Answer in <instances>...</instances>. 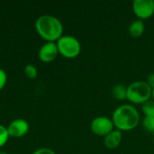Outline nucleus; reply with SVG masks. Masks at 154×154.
Wrapping results in <instances>:
<instances>
[{
    "label": "nucleus",
    "instance_id": "nucleus-1",
    "mask_svg": "<svg viewBox=\"0 0 154 154\" xmlns=\"http://www.w3.org/2000/svg\"><path fill=\"white\" fill-rule=\"evenodd\" d=\"M114 125L119 131L134 130L140 123L138 110L132 105L125 104L116 108L112 116Z\"/></svg>",
    "mask_w": 154,
    "mask_h": 154
},
{
    "label": "nucleus",
    "instance_id": "nucleus-2",
    "mask_svg": "<svg viewBox=\"0 0 154 154\" xmlns=\"http://www.w3.org/2000/svg\"><path fill=\"white\" fill-rule=\"evenodd\" d=\"M35 29L42 39L52 42L58 41L63 33L61 22L51 14H43L38 17L35 22Z\"/></svg>",
    "mask_w": 154,
    "mask_h": 154
},
{
    "label": "nucleus",
    "instance_id": "nucleus-3",
    "mask_svg": "<svg viewBox=\"0 0 154 154\" xmlns=\"http://www.w3.org/2000/svg\"><path fill=\"white\" fill-rule=\"evenodd\" d=\"M152 88L146 81L138 80L131 83L127 87L126 99L133 104L143 105L151 100Z\"/></svg>",
    "mask_w": 154,
    "mask_h": 154
},
{
    "label": "nucleus",
    "instance_id": "nucleus-4",
    "mask_svg": "<svg viewBox=\"0 0 154 154\" xmlns=\"http://www.w3.org/2000/svg\"><path fill=\"white\" fill-rule=\"evenodd\" d=\"M56 43L59 53L68 59L76 58L81 51V44L79 41L71 35H62Z\"/></svg>",
    "mask_w": 154,
    "mask_h": 154
},
{
    "label": "nucleus",
    "instance_id": "nucleus-5",
    "mask_svg": "<svg viewBox=\"0 0 154 154\" xmlns=\"http://www.w3.org/2000/svg\"><path fill=\"white\" fill-rule=\"evenodd\" d=\"M115 125L111 118L107 116H97L94 118L90 124V128L93 134L98 136H106L114 129Z\"/></svg>",
    "mask_w": 154,
    "mask_h": 154
},
{
    "label": "nucleus",
    "instance_id": "nucleus-6",
    "mask_svg": "<svg viewBox=\"0 0 154 154\" xmlns=\"http://www.w3.org/2000/svg\"><path fill=\"white\" fill-rule=\"evenodd\" d=\"M133 11L140 20L152 17L154 14L153 0H134L133 2Z\"/></svg>",
    "mask_w": 154,
    "mask_h": 154
},
{
    "label": "nucleus",
    "instance_id": "nucleus-7",
    "mask_svg": "<svg viewBox=\"0 0 154 154\" xmlns=\"http://www.w3.org/2000/svg\"><path fill=\"white\" fill-rule=\"evenodd\" d=\"M28 131H29L28 122L21 118L13 120L7 127L9 137H14V138L23 137L28 133Z\"/></svg>",
    "mask_w": 154,
    "mask_h": 154
},
{
    "label": "nucleus",
    "instance_id": "nucleus-8",
    "mask_svg": "<svg viewBox=\"0 0 154 154\" xmlns=\"http://www.w3.org/2000/svg\"><path fill=\"white\" fill-rule=\"evenodd\" d=\"M59 54V50L56 42H47L39 50V59L43 62H51L54 60Z\"/></svg>",
    "mask_w": 154,
    "mask_h": 154
},
{
    "label": "nucleus",
    "instance_id": "nucleus-9",
    "mask_svg": "<svg viewBox=\"0 0 154 154\" xmlns=\"http://www.w3.org/2000/svg\"><path fill=\"white\" fill-rule=\"evenodd\" d=\"M122 132L116 129L113 130L110 134H108L106 136L104 137V145L110 150L116 149L119 147L122 142Z\"/></svg>",
    "mask_w": 154,
    "mask_h": 154
},
{
    "label": "nucleus",
    "instance_id": "nucleus-10",
    "mask_svg": "<svg viewBox=\"0 0 154 154\" xmlns=\"http://www.w3.org/2000/svg\"><path fill=\"white\" fill-rule=\"evenodd\" d=\"M145 30V24L143 20L137 19L135 21H134L130 26H129V34L130 36H132L133 38H139L141 37Z\"/></svg>",
    "mask_w": 154,
    "mask_h": 154
},
{
    "label": "nucleus",
    "instance_id": "nucleus-11",
    "mask_svg": "<svg viewBox=\"0 0 154 154\" xmlns=\"http://www.w3.org/2000/svg\"><path fill=\"white\" fill-rule=\"evenodd\" d=\"M112 95L117 100L126 99L127 95V87L125 88L123 84H116L112 88Z\"/></svg>",
    "mask_w": 154,
    "mask_h": 154
},
{
    "label": "nucleus",
    "instance_id": "nucleus-12",
    "mask_svg": "<svg viewBox=\"0 0 154 154\" xmlns=\"http://www.w3.org/2000/svg\"><path fill=\"white\" fill-rule=\"evenodd\" d=\"M143 113L145 115V116H152L154 117V101L152 99L145 102L142 106Z\"/></svg>",
    "mask_w": 154,
    "mask_h": 154
},
{
    "label": "nucleus",
    "instance_id": "nucleus-13",
    "mask_svg": "<svg viewBox=\"0 0 154 154\" xmlns=\"http://www.w3.org/2000/svg\"><path fill=\"white\" fill-rule=\"evenodd\" d=\"M143 126L145 131L154 134V117L144 116L143 120Z\"/></svg>",
    "mask_w": 154,
    "mask_h": 154
},
{
    "label": "nucleus",
    "instance_id": "nucleus-14",
    "mask_svg": "<svg viewBox=\"0 0 154 154\" xmlns=\"http://www.w3.org/2000/svg\"><path fill=\"white\" fill-rule=\"evenodd\" d=\"M24 74H25V76H26L28 79H35V78L37 77V74H38L36 67L33 66L32 64H28V65H26L25 68H24Z\"/></svg>",
    "mask_w": 154,
    "mask_h": 154
},
{
    "label": "nucleus",
    "instance_id": "nucleus-15",
    "mask_svg": "<svg viewBox=\"0 0 154 154\" xmlns=\"http://www.w3.org/2000/svg\"><path fill=\"white\" fill-rule=\"evenodd\" d=\"M8 138H9V134L7 132V128L0 125V148L7 143Z\"/></svg>",
    "mask_w": 154,
    "mask_h": 154
},
{
    "label": "nucleus",
    "instance_id": "nucleus-16",
    "mask_svg": "<svg viewBox=\"0 0 154 154\" xmlns=\"http://www.w3.org/2000/svg\"><path fill=\"white\" fill-rule=\"evenodd\" d=\"M6 81H7V75H6V72L0 69V90L3 89L6 84Z\"/></svg>",
    "mask_w": 154,
    "mask_h": 154
},
{
    "label": "nucleus",
    "instance_id": "nucleus-17",
    "mask_svg": "<svg viewBox=\"0 0 154 154\" xmlns=\"http://www.w3.org/2000/svg\"><path fill=\"white\" fill-rule=\"evenodd\" d=\"M32 154H56L54 151H52L50 148H40L36 151H34Z\"/></svg>",
    "mask_w": 154,
    "mask_h": 154
},
{
    "label": "nucleus",
    "instance_id": "nucleus-18",
    "mask_svg": "<svg viewBox=\"0 0 154 154\" xmlns=\"http://www.w3.org/2000/svg\"><path fill=\"white\" fill-rule=\"evenodd\" d=\"M146 82L152 88H154V73H151L148 75Z\"/></svg>",
    "mask_w": 154,
    "mask_h": 154
},
{
    "label": "nucleus",
    "instance_id": "nucleus-19",
    "mask_svg": "<svg viewBox=\"0 0 154 154\" xmlns=\"http://www.w3.org/2000/svg\"><path fill=\"white\" fill-rule=\"evenodd\" d=\"M152 99L154 101V88H152Z\"/></svg>",
    "mask_w": 154,
    "mask_h": 154
},
{
    "label": "nucleus",
    "instance_id": "nucleus-20",
    "mask_svg": "<svg viewBox=\"0 0 154 154\" xmlns=\"http://www.w3.org/2000/svg\"><path fill=\"white\" fill-rule=\"evenodd\" d=\"M0 154H7L5 152H3V151H0Z\"/></svg>",
    "mask_w": 154,
    "mask_h": 154
},
{
    "label": "nucleus",
    "instance_id": "nucleus-21",
    "mask_svg": "<svg viewBox=\"0 0 154 154\" xmlns=\"http://www.w3.org/2000/svg\"><path fill=\"white\" fill-rule=\"evenodd\" d=\"M153 143H154V137H153Z\"/></svg>",
    "mask_w": 154,
    "mask_h": 154
}]
</instances>
